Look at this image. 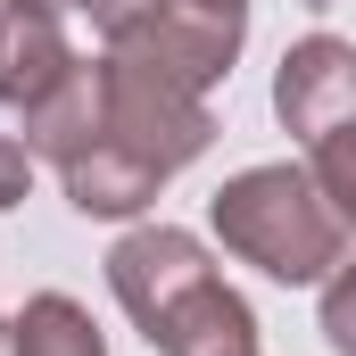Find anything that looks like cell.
Masks as SVG:
<instances>
[{
    "label": "cell",
    "instance_id": "5b68a950",
    "mask_svg": "<svg viewBox=\"0 0 356 356\" xmlns=\"http://www.w3.org/2000/svg\"><path fill=\"white\" fill-rule=\"evenodd\" d=\"M75 75L67 25L50 0H0V108H33Z\"/></svg>",
    "mask_w": 356,
    "mask_h": 356
},
{
    "label": "cell",
    "instance_id": "30bf717a",
    "mask_svg": "<svg viewBox=\"0 0 356 356\" xmlns=\"http://www.w3.org/2000/svg\"><path fill=\"white\" fill-rule=\"evenodd\" d=\"M323 340L332 356H356V257H340V273L323 282Z\"/></svg>",
    "mask_w": 356,
    "mask_h": 356
},
{
    "label": "cell",
    "instance_id": "ba28073f",
    "mask_svg": "<svg viewBox=\"0 0 356 356\" xmlns=\"http://www.w3.org/2000/svg\"><path fill=\"white\" fill-rule=\"evenodd\" d=\"M315 158H307V175H315V191L340 207V224L356 232V124H340V133H323V141H307Z\"/></svg>",
    "mask_w": 356,
    "mask_h": 356
},
{
    "label": "cell",
    "instance_id": "9c48e42d",
    "mask_svg": "<svg viewBox=\"0 0 356 356\" xmlns=\"http://www.w3.org/2000/svg\"><path fill=\"white\" fill-rule=\"evenodd\" d=\"M75 8H91V25H99V42H108V50L141 42V33L166 17V0H75Z\"/></svg>",
    "mask_w": 356,
    "mask_h": 356
},
{
    "label": "cell",
    "instance_id": "7c38bea8",
    "mask_svg": "<svg viewBox=\"0 0 356 356\" xmlns=\"http://www.w3.org/2000/svg\"><path fill=\"white\" fill-rule=\"evenodd\" d=\"M0 356H8V323H0Z\"/></svg>",
    "mask_w": 356,
    "mask_h": 356
},
{
    "label": "cell",
    "instance_id": "9a60e30c",
    "mask_svg": "<svg viewBox=\"0 0 356 356\" xmlns=\"http://www.w3.org/2000/svg\"><path fill=\"white\" fill-rule=\"evenodd\" d=\"M249 356H257V348H249Z\"/></svg>",
    "mask_w": 356,
    "mask_h": 356
},
{
    "label": "cell",
    "instance_id": "5bb4252c",
    "mask_svg": "<svg viewBox=\"0 0 356 356\" xmlns=\"http://www.w3.org/2000/svg\"><path fill=\"white\" fill-rule=\"evenodd\" d=\"M50 8H75V0H50Z\"/></svg>",
    "mask_w": 356,
    "mask_h": 356
},
{
    "label": "cell",
    "instance_id": "4fadbf2b",
    "mask_svg": "<svg viewBox=\"0 0 356 356\" xmlns=\"http://www.w3.org/2000/svg\"><path fill=\"white\" fill-rule=\"evenodd\" d=\"M307 8H332V0H307Z\"/></svg>",
    "mask_w": 356,
    "mask_h": 356
},
{
    "label": "cell",
    "instance_id": "3957f363",
    "mask_svg": "<svg viewBox=\"0 0 356 356\" xmlns=\"http://www.w3.org/2000/svg\"><path fill=\"white\" fill-rule=\"evenodd\" d=\"M216 241L241 266L273 273V282H323L348 257V224L315 191L307 166H249V175H232L216 191Z\"/></svg>",
    "mask_w": 356,
    "mask_h": 356
},
{
    "label": "cell",
    "instance_id": "8992f818",
    "mask_svg": "<svg viewBox=\"0 0 356 356\" xmlns=\"http://www.w3.org/2000/svg\"><path fill=\"white\" fill-rule=\"evenodd\" d=\"M99 116H108V58H75V75L50 91V99H33L25 108V149L33 158H50V166H67L75 149H83L91 133H99Z\"/></svg>",
    "mask_w": 356,
    "mask_h": 356
},
{
    "label": "cell",
    "instance_id": "8fae6325",
    "mask_svg": "<svg viewBox=\"0 0 356 356\" xmlns=\"http://www.w3.org/2000/svg\"><path fill=\"white\" fill-rule=\"evenodd\" d=\"M25 182H33V149L25 141H0V207H17Z\"/></svg>",
    "mask_w": 356,
    "mask_h": 356
},
{
    "label": "cell",
    "instance_id": "277c9868",
    "mask_svg": "<svg viewBox=\"0 0 356 356\" xmlns=\"http://www.w3.org/2000/svg\"><path fill=\"white\" fill-rule=\"evenodd\" d=\"M273 116L298 141H323V133L356 124V42H340V33L290 42L282 67H273Z\"/></svg>",
    "mask_w": 356,
    "mask_h": 356
},
{
    "label": "cell",
    "instance_id": "7a4b0ae2",
    "mask_svg": "<svg viewBox=\"0 0 356 356\" xmlns=\"http://www.w3.org/2000/svg\"><path fill=\"white\" fill-rule=\"evenodd\" d=\"M108 290L124 298V315L141 323V340L158 356H249L257 348V315L207 266V249L175 224L124 232L108 249Z\"/></svg>",
    "mask_w": 356,
    "mask_h": 356
},
{
    "label": "cell",
    "instance_id": "6da1fadb",
    "mask_svg": "<svg viewBox=\"0 0 356 356\" xmlns=\"http://www.w3.org/2000/svg\"><path fill=\"white\" fill-rule=\"evenodd\" d=\"M207 133H216L207 91L175 83L166 67H149L133 50H108V116L58 166V182L83 216H133V207L158 199L166 175H182L207 149Z\"/></svg>",
    "mask_w": 356,
    "mask_h": 356
},
{
    "label": "cell",
    "instance_id": "52a82bcc",
    "mask_svg": "<svg viewBox=\"0 0 356 356\" xmlns=\"http://www.w3.org/2000/svg\"><path fill=\"white\" fill-rule=\"evenodd\" d=\"M8 356H108V348H99L91 315L67 290H42V298H25V315L8 323Z\"/></svg>",
    "mask_w": 356,
    "mask_h": 356
}]
</instances>
